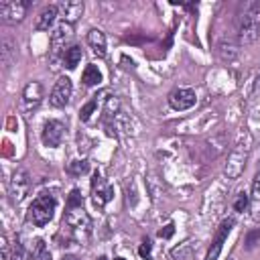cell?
Listing matches in <instances>:
<instances>
[{"label":"cell","instance_id":"obj_16","mask_svg":"<svg viewBox=\"0 0 260 260\" xmlns=\"http://www.w3.org/2000/svg\"><path fill=\"white\" fill-rule=\"evenodd\" d=\"M14 57H16V45H14L12 39L4 37V39L0 41V61H2V69H4V71L12 65Z\"/></svg>","mask_w":260,"mask_h":260},{"label":"cell","instance_id":"obj_18","mask_svg":"<svg viewBox=\"0 0 260 260\" xmlns=\"http://www.w3.org/2000/svg\"><path fill=\"white\" fill-rule=\"evenodd\" d=\"M28 260H51V250H49V246L45 244V240L37 238V240L30 242Z\"/></svg>","mask_w":260,"mask_h":260},{"label":"cell","instance_id":"obj_1","mask_svg":"<svg viewBox=\"0 0 260 260\" xmlns=\"http://www.w3.org/2000/svg\"><path fill=\"white\" fill-rule=\"evenodd\" d=\"M63 232H67V240L77 242V244H85L91 236V217L87 215V211L83 209V205L79 207H67L65 215H63Z\"/></svg>","mask_w":260,"mask_h":260},{"label":"cell","instance_id":"obj_29","mask_svg":"<svg viewBox=\"0 0 260 260\" xmlns=\"http://www.w3.org/2000/svg\"><path fill=\"white\" fill-rule=\"evenodd\" d=\"M24 258V250L20 246V242L16 240L12 246H10V260H22Z\"/></svg>","mask_w":260,"mask_h":260},{"label":"cell","instance_id":"obj_31","mask_svg":"<svg viewBox=\"0 0 260 260\" xmlns=\"http://www.w3.org/2000/svg\"><path fill=\"white\" fill-rule=\"evenodd\" d=\"M173 234H175V223H167L165 228H160V230H158V238H165V240H167V238H171Z\"/></svg>","mask_w":260,"mask_h":260},{"label":"cell","instance_id":"obj_17","mask_svg":"<svg viewBox=\"0 0 260 260\" xmlns=\"http://www.w3.org/2000/svg\"><path fill=\"white\" fill-rule=\"evenodd\" d=\"M87 45L98 57H106V35L100 28H91L87 32Z\"/></svg>","mask_w":260,"mask_h":260},{"label":"cell","instance_id":"obj_25","mask_svg":"<svg viewBox=\"0 0 260 260\" xmlns=\"http://www.w3.org/2000/svg\"><path fill=\"white\" fill-rule=\"evenodd\" d=\"M67 171H69L71 175H83V173L89 171V162H87L85 158H81V160H71L69 167H67Z\"/></svg>","mask_w":260,"mask_h":260},{"label":"cell","instance_id":"obj_6","mask_svg":"<svg viewBox=\"0 0 260 260\" xmlns=\"http://www.w3.org/2000/svg\"><path fill=\"white\" fill-rule=\"evenodd\" d=\"M65 124L61 120H47L43 124V132H41V138H43V144L49 146V148H57L63 144L65 140Z\"/></svg>","mask_w":260,"mask_h":260},{"label":"cell","instance_id":"obj_11","mask_svg":"<svg viewBox=\"0 0 260 260\" xmlns=\"http://www.w3.org/2000/svg\"><path fill=\"white\" fill-rule=\"evenodd\" d=\"M195 102H197V95L189 87H177V89H173L169 93V106L173 110H177V112H183V110L193 108Z\"/></svg>","mask_w":260,"mask_h":260},{"label":"cell","instance_id":"obj_9","mask_svg":"<svg viewBox=\"0 0 260 260\" xmlns=\"http://www.w3.org/2000/svg\"><path fill=\"white\" fill-rule=\"evenodd\" d=\"M71 93H73V83L69 77H59L51 89V95H49V102L53 108H65L71 100Z\"/></svg>","mask_w":260,"mask_h":260},{"label":"cell","instance_id":"obj_12","mask_svg":"<svg viewBox=\"0 0 260 260\" xmlns=\"http://www.w3.org/2000/svg\"><path fill=\"white\" fill-rule=\"evenodd\" d=\"M246 160H248V150L244 148H234L228 156V162L223 167V173L228 175V179H238L244 169H246Z\"/></svg>","mask_w":260,"mask_h":260},{"label":"cell","instance_id":"obj_26","mask_svg":"<svg viewBox=\"0 0 260 260\" xmlns=\"http://www.w3.org/2000/svg\"><path fill=\"white\" fill-rule=\"evenodd\" d=\"M79 205H83V197H81L79 189H71V193L67 195L65 207H79Z\"/></svg>","mask_w":260,"mask_h":260},{"label":"cell","instance_id":"obj_3","mask_svg":"<svg viewBox=\"0 0 260 260\" xmlns=\"http://www.w3.org/2000/svg\"><path fill=\"white\" fill-rule=\"evenodd\" d=\"M55 207H57L55 197H53L51 193H41V195L35 197V201L30 203L28 213H26V219H28L32 225L43 228V225H47V223L53 219Z\"/></svg>","mask_w":260,"mask_h":260},{"label":"cell","instance_id":"obj_27","mask_svg":"<svg viewBox=\"0 0 260 260\" xmlns=\"http://www.w3.org/2000/svg\"><path fill=\"white\" fill-rule=\"evenodd\" d=\"M248 205H250V195H246V193H240L236 197V201H234V209L236 211H244Z\"/></svg>","mask_w":260,"mask_h":260},{"label":"cell","instance_id":"obj_22","mask_svg":"<svg viewBox=\"0 0 260 260\" xmlns=\"http://www.w3.org/2000/svg\"><path fill=\"white\" fill-rule=\"evenodd\" d=\"M81 81L85 85H98L102 81V71L98 69V65H87L83 69V75H81Z\"/></svg>","mask_w":260,"mask_h":260},{"label":"cell","instance_id":"obj_14","mask_svg":"<svg viewBox=\"0 0 260 260\" xmlns=\"http://www.w3.org/2000/svg\"><path fill=\"white\" fill-rule=\"evenodd\" d=\"M57 8H59V14L63 16V22H69V24H73L83 14V2H79V0L61 2V4H57Z\"/></svg>","mask_w":260,"mask_h":260},{"label":"cell","instance_id":"obj_7","mask_svg":"<svg viewBox=\"0 0 260 260\" xmlns=\"http://www.w3.org/2000/svg\"><path fill=\"white\" fill-rule=\"evenodd\" d=\"M28 189H30L28 173L24 169H16L12 179H10V183H8V195H10L12 203H20L28 195Z\"/></svg>","mask_w":260,"mask_h":260},{"label":"cell","instance_id":"obj_15","mask_svg":"<svg viewBox=\"0 0 260 260\" xmlns=\"http://www.w3.org/2000/svg\"><path fill=\"white\" fill-rule=\"evenodd\" d=\"M57 16H59V8H57L55 4L45 6V8L41 10V14L37 16V24H35V28H37V30H49V28L53 26V22H55Z\"/></svg>","mask_w":260,"mask_h":260},{"label":"cell","instance_id":"obj_28","mask_svg":"<svg viewBox=\"0 0 260 260\" xmlns=\"http://www.w3.org/2000/svg\"><path fill=\"white\" fill-rule=\"evenodd\" d=\"M150 252H152V244H150L148 238H144L142 244H140V248H138V254H140L144 260H150Z\"/></svg>","mask_w":260,"mask_h":260},{"label":"cell","instance_id":"obj_23","mask_svg":"<svg viewBox=\"0 0 260 260\" xmlns=\"http://www.w3.org/2000/svg\"><path fill=\"white\" fill-rule=\"evenodd\" d=\"M118 110H120V102H118V98L108 93V98H106V106H104V114H106V118H112V120H114V116L118 114Z\"/></svg>","mask_w":260,"mask_h":260},{"label":"cell","instance_id":"obj_13","mask_svg":"<svg viewBox=\"0 0 260 260\" xmlns=\"http://www.w3.org/2000/svg\"><path fill=\"white\" fill-rule=\"evenodd\" d=\"M43 100V83L41 81H28L22 89V110L24 112H32Z\"/></svg>","mask_w":260,"mask_h":260},{"label":"cell","instance_id":"obj_34","mask_svg":"<svg viewBox=\"0 0 260 260\" xmlns=\"http://www.w3.org/2000/svg\"><path fill=\"white\" fill-rule=\"evenodd\" d=\"M114 260H124V258H114Z\"/></svg>","mask_w":260,"mask_h":260},{"label":"cell","instance_id":"obj_10","mask_svg":"<svg viewBox=\"0 0 260 260\" xmlns=\"http://www.w3.org/2000/svg\"><path fill=\"white\" fill-rule=\"evenodd\" d=\"M234 223H236L234 217H225V219L219 223V228H217V232H215V238H213V242H211V246H209V250H207L205 260H217V258H219L221 248H223V242L228 240V236H230Z\"/></svg>","mask_w":260,"mask_h":260},{"label":"cell","instance_id":"obj_2","mask_svg":"<svg viewBox=\"0 0 260 260\" xmlns=\"http://www.w3.org/2000/svg\"><path fill=\"white\" fill-rule=\"evenodd\" d=\"M260 32V0H252L246 4L244 12L236 22V37L240 45H250L258 39Z\"/></svg>","mask_w":260,"mask_h":260},{"label":"cell","instance_id":"obj_33","mask_svg":"<svg viewBox=\"0 0 260 260\" xmlns=\"http://www.w3.org/2000/svg\"><path fill=\"white\" fill-rule=\"evenodd\" d=\"M95 260H108V258H106V256H100V258H95Z\"/></svg>","mask_w":260,"mask_h":260},{"label":"cell","instance_id":"obj_32","mask_svg":"<svg viewBox=\"0 0 260 260\" xmlns=\"http://www.w3.org/2000/svg\"><path fill=\"white\" fill-rule=\"evenodd\" d=\"M61 260H79V258H77V256H73V254H65Z\"/></svg>","mask_w":260,"mask_h":260},{"label":"cell","instance_id":"obj_8","mask_svg":"<svg viewBox=\"0 0 260 260\" xmlns=\"http://www.w3.org/2000/svg\"><path fill=\"white\" fill-rule=\"evenodd\" d=\"M112 197H114V189L110 187V183L100 173H93V177H91V201H93V205L98 209H104Z\"/></svg>","mask_w":260,"mask_h":260},{"label":"cell","instance_id":"obj_30","mask_svg":"<svg viewBox=\"0 0 260 260\" xmlns=\"http://www.w3.org/2000/svg\"><path fill=\"white\" fill-rule=\"evenodd\" d=\"M258 240H260V228L252 230V232H250V234L246 236V248H254Z\"/></svg>","mask_w":260,"mask_h":260},{"label":"cell","instance_id":"obj_5","mask_svg":"<svg viewBox=\"0 0 260 260\" xmlns=\"http://www.w3.org/2000/svg\"><path fill=\"white\" fill-rule=\"evenodd\" d=\"M30 2L28 0H0V20L8 24L22 22Z\"/></svg>","mask_w":260,"mask_h":260},{"label":"cell","instance_id":"obj_21","mask_svg":"<svg viewBox=\"0 0 260 260\" xmlns=\"http://www.w3.org/2000/svg\"><path fill=\"white\" fill-rule=\"evenodd\" d=\"M250 211H252V217H260V177H256L254 183H252Z\"/></svg>","mask_w":260,"mask_h":260},{"label":"cell","instance_id":"obj_20","mask_svg":"<svg viewBox=\"0 0 260 260\" xmlns=\"http://www.w3.org/2000/svg\"><path fill=\"white\" fill-rule=\"evenodd\" d=\"M81 57H83L81 47H79V45H71V47L67 49V53L63 55V63H65V67H67V69H75V67L79 65Z\"/></svg>","mask_w":260,"mask_h":260},{"label":"cell","instance_id":"obj_19","mask_svg":"<svg viewBox=\"0 0 260 260\" xmlns=\"http://www.w3.org/2000/svg\"><path fill=\"white\" fill-rule=\"evenodd\" d=\"M238 47H240L238 41L221 39L219 45H217V53H219V57H221L223 61H232V59H236V55H238Z\"/></svg>","mask_w":260,"mask_h":260},{"label":"cell","instance_id":"obj_4","mask_svg":"<svg viewBox=\"0 0 260 260\" xmlns=\"http://www.w3.org/2000/svg\"><path fill=\"white\" fill-rule=\"evenodd\" d=\"M73 41V24L59 22L51 32V59L57 61L59 55H65Z\"/></svg>","mask_w":260,"mask_h":260},{"label":"cell","instance_id":"obj_24","mask_svg":"<svg viewBox=\"0 0 260 260\" xmlns=\"http://www.w3.org/2000/svg\"><path fill=\"white\" fill-rule=\"evenodd\" d=\"M95 108H98V95H95L93 100H89L87 104L81 106V110H79V120H81V122H87V120L91 118V114L95 112Z\"/></svg>","mask_w":260,"mask_h":260}]
</instances>
